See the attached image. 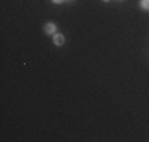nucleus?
<instances>
[{
    "instance_id": "nucleus-3",
    "label": "nucleus",
    "mask_w": 149,
    "mask_h": 142,
    "mask_svg": "<svg viewBox=\"0 0 149 142\" xmlns=\"http://www.w3.org/2000/svg\"><path fill=\"white\" fill-rule=\"evenodd\" d=\"M141 6L146 8V10H149V0H141Z\"/></svg>"
},
{
    "instance_id": "nucleus-5",
    "label": "nucleus",
    "mask_w": 149,
    "mask_h": 142,
    "mask_svg": "<svg viewBox=\"0 0 149 142\" xmlns=\"http://www.w3.org/2000/svg\"><path fill=\"white\" fill-rule=\"evenodd\" d=\"M105 2H108V0H105Z\"/></svg>"
},
{
    "instance_id": "nucleus-2",
    "label": "nucleus",
    "mask_w": 149,
    "mask_h": 142,
    "mask_svg": "<svg viewBox=\"0 0 149 142\" xmlns=\"http://www.w3.org/2000/svg\"><path fill=\"white\" fill-rule=\"evenodd\" d=\"M63 41H65V38H63V35H54V43L57 46H62Z\"/></svg>"
},
{
    "instance_id": "nucleus-4",
    "label": "nucleus",
    "mask_w": 149,
    "mask_h": 142,
    "mask_svg": "<svg viewBox=\"0 0 149 142\" xmlns=\"http://www.w3.org/2000/svg\"><path fill=\"white\" fill-rule=\"evenodd\" d=\"M52 2H54V3H62L63 0H52Z\"/></svg>"
},
{
    "instance_id": "nucleus-1",
    "label": "nucleus",
    "mask_w": 149,
    "mask_h": 142,
    "mask_svg": "<svg viewBox=\"0 0 149 142\" xmlns=\"http://www.w3.org/2000/svg\"><path fill=\"white\" fill-rule=\"evenodd\" d=\"M45 32H46V33H54V32H56V26L52 22H48L45 26Z\"/></svg>"
}]
</instances>
